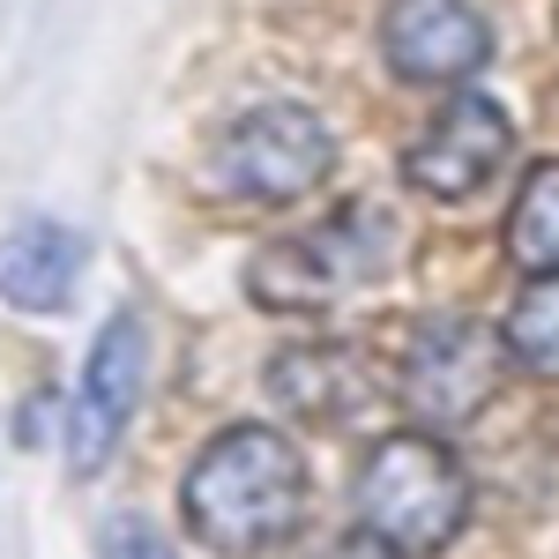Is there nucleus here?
<instances>
[{
	"label": "nucleus",
	"instance_id": "10",
	"mask_svg": "<svg viewBox=\"0 0 559 559\" xmlns=\"http://www.w3.org/2000/svg\"><path fill=\"white\" fill-rule=\"evenodd\" d=\"M261 381H269V403L292 411V418H329L336 426L350 403H366V366L344 344H284Z\"/></svg>",
	"mask_w": 559,
	"mask_h": 559
},
{
	"label": "nucleus",
	"instance_id": "4",
	"mask_svg": "<svg viewBox=\"0 0 559 559\" xmlns=\"http://www.w3.org/2000/svg\"><path fill=\"white\" fill-rule=\"evenodd\" d=\"M395 216L373 210V202H344L321 224H306L292 239H269L254 261H247V292L269 313H321L336 306L350 284H373L395 261Z\"/></svg>",
	"mask_w": 559,
	"mask_h": 559
},
{
	"label": "nucleus",
	"instance_id": "3",
	"mask_svg": "<svg viewBox=\"0 0 559 559\" xmlns=\"http://www.w3.org/2000/svg\"><path fill=\"white\" fill-rule=\"evenodd\" d=\"M329 173H336V134L299 97L247 105L202 150V187L216 202H239V210H292Z\"/></svg>",
	"mask_w": 559,
	"mask_h": 559
},
{
	"label": "nucleus",
	"instance_id": "7",
	"mask_svg": "<svg viewBox=\"0 0 559 559\" xmlns=\"http://www.w3.org/2000/svg\"><path fill=\"white\" fill-rule=\"evenodd\" d=\"M508 157H515V120H508V105L463 83V90H448L440 112L411 134L403 179H411L426 202H471V194H485L492 179L508 173Z\"/></svg>",
	"mask_w": 559,
	"mask_h": 559
},
{
	"label": "nucleus",
	"instance_id": "6",
	"mask_svg": "<svg viewBox=\"0 0 559 559\" xmlns=\"http://www.w3.org/2000/svg\"><path fill=\"white\" fill-rule=\"evenodd\" d=\"M142 395H150V321H142L134 306H120V313L97 329V344H90V358H83L75 403L60 411V448H68V471L83 477V485L105 477V463L120 455Z\"/></svg>",
	"mask_w": 559,
	"mask_h": 559
},
{
	"label": "nucleus",
	"instance_id": "2",
	"mask_svg": "<svg viewBox=\"0 0 559 559\" xmlns=\"http://www.w3.org/2000/svg\"><path fill=\"white\" fill-rule=\"evenodd\" d=\"M471 471H463V455L440 440V432H381L373 448H366V463L350 477V515L366 537H381L388 552L403 559H432L448 552L463 530H471Z\"/></svg>",
	"mask_w": 559,
	"mask_h": 559
},
{
	"label": "nucleus",
	"instance_id": "9",
	"mask_svg": "<svg viewBox=\"0 0 559 559\" xmlns=\"http://www.w3.org/2000/svg\"><path fill=\"white\" fill-rule=\"evenodd\" d=\"M83 269L90 239L60 216H23L15 231H0V299L15 313H68Z\"/></svg>",
	"mask_w": 559,
	"mask_h": 559
},
{
	"label": "nucleus",
	"instance_id": "12",
	"mask_svg": "<svg viewBox=\"0 0 559 559\" xmlns=\"http://www.w3.org/2000/svg\"><path fill=\"white\" fill-rule=\"evenodd\" d=\"M508 366L530 381H559V269L552 276H522V299L500 321Z\"/></svg>",
	"mask_w": 559,
	"mask_h": 559
},
{
	"label": "nucleus",
	"instance_id": "5",
	"mask_svg": "<svg viewBox=\"0 0 559 559\" xmlns=\"http://www.w3.org/2000/svg\"><path fill=\"white\" fill-rule=\"evenodd\" d=\"M515 366H508V344H500V329L492 321H477V313H432L426 329L411 336L403 350V411H411V426L418 432H463L477 426V411H492V395L508 381Z\"/></svg>",
	"mask_w": 559,
	"mask_h": 559
},
{
	"label": "nucleus",
	"instance_id": "13",
	"mask_svg": "<svg viewBox=\"0 0 559 559\" xmlns=\"http://www.w3.org/2000/svg\"><path fill=\"white\" fill-rule=\"evenodd\" d=\"M105 559H179V552H173V537H165L157 522L120 515V522H105Z\"/></svg>",
	"mask_w": 559,
	"mask_h": 559
},
{
	"label": "nucleus",
	"instance_id": "1",
	"mask_svg": "<svg viewBox=\"0 0 559 559\" xmlns=\"http://www.w3.org/2000/svg\"><path fill=\"white\" fill-rule=\"evenodd\" d=\"M313 508L299 440L269 418L224 426L202 440V455L179 477V530L216 559H261L292 545Z\"/></svg>",
	"mask_w": 559,
	"mask_h": 559
},
{
	"label": "nucleus",
	"instance_id": "11",
	"mask_svg": "<svg viewBox=\"0 0 559 559\" xmlns=\"http://www.w3.org/2000/svg\"><path fill=\"white\" fill-rule=\"evenodd\" d=\"M500 247H508V261H515L522 276H552L559 269V157H545V165L522 173Z\"/></svg>",
	"mask_w": 559,
	"mask_h": 559
},
{
	"label": "nucleus",
	"instance_id": "14",
	"mask_svg": "<svg viewBox=\"0 0 559 559\" xmlns=\"http://www.w3.org/2000/svg\"><path fill=\"white\" fill-rule=\"evenodd\" d=\"M321 559H403V552H388L381 537H366V530H350L344 545H329V552H321Z\"/></svg>",
	"mask_w": 559,
	"mask_h": 559
},
{
	"label": "nucleus",
	"instance_id": "8",
	"mask_svg": "<svg viewBox=\"0 0 559 559\" xmlns=\"http://www.w3.org/2000/svg\"><path fill=\"white\" fill-rule=\"evenodd\" d=\"M381 60H388V75L411 90H463L492 60V23L471 0H388Z\"/></svg>",
	"mask_w": 559,
	"mask_h": 559
}]
</instances>
